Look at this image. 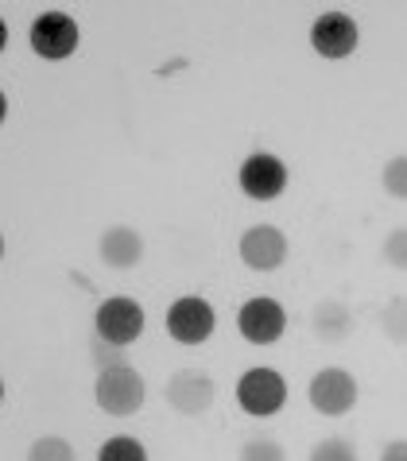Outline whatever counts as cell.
I'll return each instance as SVG.
<instances>
[{"mask_svg": "<svg viewBox=\"0 0 407 461\" xmlns=\"http://www.w3.org/2000/svg\"><path fill=\"white\" fill-rule=\"evenodd\" d=\"M380 330L392 345H407V294H396L384 311H380Z\"/></svg>", "mask_w": 407, "mask_h": 461, "instance_id": "14", "label": "cell"}, {"mask_svg": "<svg viewBox=\"0 0 407 461\" xmlns=\"http://www.w3.org/2000/svg\"><path fill=\"white\" fill-rule=\"evenodd\" d=\"M240 461H287V450L276 438H252L240 446Z\"/></svg>", "mask_w": 407, "mask_h": 461, "instance_id": "19", "label": "cell"}, {"mask_svg": "<svg viewBox=\"0 0 407 461\" xmlns=\"http://www.w3.org/2000/svg\"><path fill=\"white\" fill-rule=\"evenodd\" d=\"M311 461H357V446L346 438H322L311 450Z\"/></svg>", "mask_w": 407, "mask_h": 461, "instance_id": "18", "label": "cell"}, {"mask_svg": "<svg viewBox=\"0 0 407 461\" xmlns=\"http://www.w3.org/2000/svg\"><path fill=\"white\" fill-rule=\"evenodd\" d=\"M287 252L291 245H287L284 229H276V225H252L240 233V260L252 272H276V267H284Z\"/></svg>", "mask_w": 407, "mask_h": 461, "instance_id": "10", "label": "cell"}, {"mask_svg": "<svg viewBox=\"0 0 407 461\" xmlns=\"http://www.w3.org/2000/svg\"><path fill=\"white\" fill-rule=\"evenodd\" d=\"M144 306L129 294H109L105 303L97 306L94 314V330H97V341L109 345V349H124L132 345L140 334H144Z\"/></svg>", "mask_w": 407, "mask_h": 461, "instance_id": "2", "label": "cell"}, {"mask_svg": "<svg viewBox=\"0 0 407 461\" xmlns=\"http://www.w3.org/2000/svg\"><path fill=\"white\" fill-rule=\"evenodd\" d=\"M32 50L47 62H62L70 59L74 50H78L82 35H78V23H74V16H67V12H43V16H35L32 23Z\"/></svg>", "mask_w": 407, "mask_h": 461, "instance_id": "5", "label": "cell"}, {"mask_svg": "<svg viewBox=\"0 0 407 461\" xmlns=\"http://www.w3.org/2000/svg\"><path fill=\"white\" fill-rule=\"evenodd\" d=\"M97 461H148V450H144V442L129 438V434H117V438H109L97 450Z\"/></svg>", "mask_w": 407, "mask_h": 461, "instance_id": "16", "label": "cell"}, {"mask_svg": "<svg viewBox=\"0 0 407 461\" xmlns=\"http://www.w3.org/2000/svg\"><path fill=\"white\" fill-rule=\"evenodd\" d=\"M380 461H407V438L388 442V446H384V454H380Z\"/></svg>", "mask_w": 407, "mask_h": 461, "instance_id": "21", "label": "cell"}, {"mask_svg": "<svg viewBox=\"0 0 407 461\" xmlns=\"http://www.w3.org/2000/svg\"><path fill=\"white\" fill-rule=\"evenodd\" d=\"M97 256H101V264L113 267V272H129V267L140 264V256H144V237L129 225H113L101 233Z\"/></svg>", "mask_w": 407, "mask_h": 461, "instance_id": "12", "label": "cell"}, {"mask_svg": "<svg viewBox=\"0 0 407 461\" xmlns=\"http://www.w3.org/2000/svg\"><path fill=\"white\" fill-rule=\"evenodd\" d=\"M213 326H218V318L202 294H179L167 306V334L179 345H202L213 334Z\"/></svg>", "mask_w": 407, "mask_h": 461, "instance_id": "8", "label": "cell"}, {"mask_svg": "<svg viewBox=\"0 0 407 461\" xmlns=\"http://www.w3.org/2000/svg\"><path fill=\"white\" fill-rule=\"evenodd\" d=\"M237 403L240 411L252 419H268L279 407L287 403V380L276 373V368H249L245 376L237 380Z\"/></svg>", "mask_w": 407, "mask_h": 461, "instance_id": "3", "label": "cell"}, {"mask_svg": "<svg viewBox=\"0 0 407 461\" xmlns=\"http://www.w3.org/2000/svg\"><path fill=\"white\" fill-rule=\"evenodd\" d=\"M28 461H78V454H74V446L67 438H59V434H43V438L32 442Z\"/></svg>", "mask_w": 407, "mask_h": 461, "instance_id": "15", "label": "cell"}, {"mask_svg": "<svg viewBox=\"0 0 407 461\" xmlns=\"http://www.w3.org/2000/svg\"><path fill=\"white\" fill-rule=\"evenodd\" d=\"M237 183L245 190V198L252 202H272L287 190V163L272 156V151H252V156L240 163Z\"/></svg>", "mask_w": 407, "mask_h": 461, "instance_id": "7", "label": "cell"}, {"mask_svg": "<svg viewBox=\"0 0 407 461\" xmlns=\"http://www.w3.org/2000/svg\"><path fill=\"white\" fill-rule=\"evenodd\" d=\"M163 395H167V403L179 415H202L218 400V388H213V380L206 373H198V368H179V373L167 380Z\"/></svg>", "mask_w": 407, "mask_h": 461, "instance_id": "11", "label": "cell"}, {"mask_svg": "<svg viewBox=\"0 0 407 461\" xmlns=\"http://www.w3.org/2000/svg\"><path fill=\"white\" fill-rule=\"evenodd\" d=\"M357 43H361L357 20L346 16V12H322V16L311 23V47L330 62L349 59L353 50H357Z\"/></svg>", "mask_w": 407, "mask_h": 461, "instance_id": "9", "label": "cell"}, {"mask_svg": "<svg viewBox=\"0 0 407 461\" xmlns=\"http://www.w3.org/2000/svg\"><path fill=\"white\" fill-rule=\"evenodd\" d=\"M311 407L318 415L326 419H338V415H349L353 407H357V380H353L349 368H322V373H314L311 380Z\"/></svg>", "mask_w": 407, "mask_h": 461, "instance_id": "6", "label": "cell"}, {"mask_svg": "<svg viewBox=\"0 0 407 461\" xmlns=\"http://www.w3.org/2000/svg\"><path fill=\"white\" fill-rule=\"evenodd\" d=\"M311 330H314L318 341L334 345V341H346L353 334V318L341 303H318L311 311Z\"/></svg>", "mask_w": 407, "mask_h": 461, "instance_id": "13", "label": "cell"}, {"mask_svg": "<svg viewBox=\"0 0 407 461\" xmlns=\"http://www.w3.org/2000/svg\"><path fill=\"white\" fill-rule=\"evenodd\" d=\"M94 400H97V407H101L105 415L129 419V415H136L140 407H144L148 384H144V376H140L132 365L113 361V365L101 368L97 380H94Z\"/></svg>", "mask_w": 407, "mask_h": 461, "instance_id": "1", "label": "cell"}, {"mask_svg": "<svg viewBox=\"0 0 407 461\" xmlns=\"http://www.w3.org/2000/svg\"><path fill=\"white\" fill-rule=\"evenodd\" d=\"M380 186H384L392 198L407 202V156H396V159L384 163V171H380Z\"/></svg>", "mask_w": 407, "mask_h": 461, "instance_id": "17", "label": "cell"}, {"mask_svg": "<svg viewBox=\"0 0 407 461\" xmlns=\"http://www.w3.org/2000/svg\"><path fill=\"white\" fill-rule=\"evenodd\" d=\"M0 256H5V237H0Z\"/></svg>", "mask_w": 407, "mask_h": 461, "instance_id": "25", "label": "cell"}, {"mask_svg": "<svg viewBox=\"0 0 407 461\" xmlns=\"http://www.w3.org/2000/svg\"><path fill=\"white\" fill-rule=\"evenodd\" d=\"M237 330L249 345H276L287 330V311L272 294H252L237 314Z\"/></svg>", "mask_w": 407, "mask_h": 461, "instance_id": "4", "label": "cell"}, {"mask_svg": "<svg viewBox=\"0 0 407 461\" xmlns=\"http://www.w3.org/2000/svg\"><path fill=\"white\" fill-rule=\"evenodd\" d=\"M0 403H5V380H0Z\"/></svg>", "mask_w": 407, "mask_h": 461, "instance_id": "24", "label": "cell"}, {"mask_svg": "<svg viewBox=\"0 0 407 461\" xmlns=\"http://www.w3.org/2000/svg\"><path fill=\"white\" fill-rule=\"evenodd\" d=\"M384 260L392 267H400V272H407V229H392V233L384 237Z\"/></svg>", "mask_w": 407, "mask_h": 461, "instance_id": "20", "label": "cell"}, {"mask_svg": "<svg viewBox=\"0 0 407 461\" xmlns=\"http://www.w3.org/2000/svg\"><path fill=\"white\" fill-rule=\"evenodd\" d=\"M8 121V97H5V89H0V124Z\"/></svg>", "mask_w": 407, "mask_h": 461, "instance_id": "22", "label": "cell"}, {"mask_svg": "<svg viewBox=\"0 0 407 461\" xmlns=\"http://www.w3.org/2000/svg\"><path fill=\"white\" fill-rule=\"evenodd\" d=\"M5 47H8V23L0 20V50H5Z\"/></svg>", "mask_w": 407, "mask_h": 461, "instance_id": "23", "label": "cell"}]
</instances>
